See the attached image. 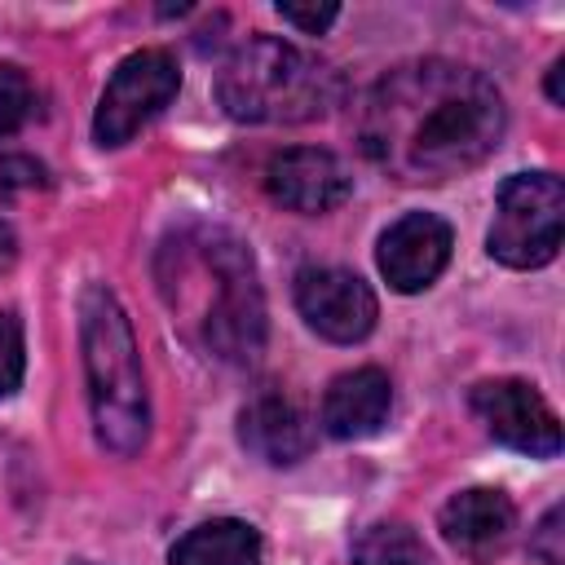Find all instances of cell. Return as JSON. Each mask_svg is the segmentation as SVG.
I'll return each instance as SVG.
<instances>
[{
	"label": "cell",
	"mask_w": 565,
	"mask_h": 565,
	"mask_svg": "<svg viewBox=\"0 0 565 565\" xmlns=\"http://www.w3.org/2000/svg\"><path fill=\"white\" fill-rule=\"evenodd\" d=\"M561 71H565V57H556L552 66H547V97L561 106L565 102V88H561Z\"/></svg>",
	"instance_id": "obj_22"
},
{
	"label": "cell",
	"mask_w": 565,
	"mask_h": 565,
	"mask_svg": "<svg viewBox=\"0 0 565 565\" xmlns=\"http://www.w3.org/2000/svg\"><path fill=\"white\" fill-rule=\"evenodd\" d=\"M168 565H265V547L247 521L216 516L185 530L168 547Z\"/></svg>",
	"instance_id": "obj_14"
},
{
	"label": "cell",
	"mask_w": 565,
	"mask_h": 565,
	"mask_svg": "<svg viewBox=\"0 0 565 565\" xmlns=\"http://www.w3.org/2000/svg\"><path fill=\"white\" fill-rule=\"evenodd\" d=\"M508 106L468 62L415 57L384 71L358 106L362 154L406 185H437L486 163L503 141Z\"/></svg>",
	"instance_id": "obj_1"
},
{
	"label": "cell",
	"mask_w": 565,
	"mask_h": 565,
	"mask_svg": "<svg viewBox=\"0 0 565 565\" xmlns=\"http://www.w3.org/2000/svg\"><path fill=\"white\" fill-rule=\"evenodd\" d=\"M353 565H437L428 543L402 521H375L353 543Z\"/></svg>",
	"instance_id": "obj_15"
},
{
	"label": "cell",
	"mask_w": 565,
	"mask_h": 565,
	"mask_svg": "<svg viewBox=\"0 0 565 565\" xmlns=\"http://www.w3.org/2000/svg\"><path fill=\"white\" fill-rule=\"evenodd\" d=\"M278 18L300 26L305 35H322L340 18V4H278Z\"/></svg>",
	"instance_id": "obj_20"
},
{
	"label": "cell",
	"mask_w": 565,
	"mask_h": 565,
	"mask_svg": "<svg viewBox=\"0 0 565 565\" xmlns=\"http://www.w3.org/2000/svg\"><path fill=\"white\" fill-rule=\"evenodd\" d=\"M565 185L556 172H512L494 194L486 247L508 269H539L561 252Z\"/></svg>",
	"instance_id": "obj_5"
},
{
	"label": "cell",
	"mask_w": 565,
	"mask_h": 565,
	"mask_svg": "<svg viewBox=\"0 0 565 565\" xmlns=\"http://www.w3.org/2000/svg\"><path fill=\"white\" fill-rule=\"evenodd\" d=\"M450 247H455V234L441 216L406 212L380 234L375 265H380V274L393 291L415 296V291H428L441 278V269L450 265Z\"/></svg>",
	"instance_id": "obj_9"
},
{
	"label": "cell",
	"mask_w": 565,
	"mask_h": 565,
	"mask_svg": "<svg viewBox=\"0 0 565 565\" xmlns=\"http://www.w3.org/2000/svg\"><path fill=\"white\" fill-rule=\"evenodd\" d=\"M35 115V84L22 66L0 62V137H13Z\"/></svg>",
	"instance_id": "obj_16"
},
{
	"label": "cell",
	"mask_w": 565,
	"mask_h": 565,
	"mask_svg": "<svg viewBox=\"0 0 565 565\" xmlns=\"http://www.w3.org/2000/svg\"><path fill=\"white\" fill-rule=\"evenodd\" d=\"M393 411V384L380 366H353L344 375L331 380V388L322 393V411L318 424L327 437L335 441H358L384 428Z\"/></svg>",
	"instance_id": "obj_13"
},
{
	"label": "cell",
	"mask_w": 565,
	"mask_h": 565,
	"mask_svg": "<svg viewBox=\"0 0 565 565\" xmlns=\"http://www.w3.org/2000/svg\"><path fill=\"white\" fill-rule=\"evenodd\" d=\"M40 185H49V172H44L40 159H31V154H0V203L18 199L26 190H40Z\"/></svg>",
	"instance_id": "obj_18"
},
{
	"label": "cell",
	"mask_w": 565,
	"mask_h": 565,
	"mask_svg": "<svg viewBox=\"0 0 565 565\" xmlns=\"http://www.w3.org/2000/svg\"><path fill=\"white\" fill-rule=\"evenodd\" d=\"M238 441L256 459H265L274 468H287V463H300L313 450V424L300 411V402L287 397L282 388H260L238 411Z\"/></svg>",
	"instance_id": "obj_11"
},
{
	"label": "cell",
	"mask_w": 565,
	"mask_h": 565,
	"mask_svg": "<svg viewBox=\"0 0 565 565\" xmlns=\"http://www.w3.org/2000/svg\"><path fill=\"white\" fill-rule=\"evenodd\" d=\"M296 309L331 344L366 340L380 318L375 291L353 269H340V265H305L296 274Z\"/></svg>",
	"instance_id": "obj_8"
},
{
	"label": "cell",
	"mask_w": 565,
	"mask_h": 565,
	"mask_svg": "<svg viewBox=\"0 0 565 565\" xmlns=\"http://www.w3.org/2000/svg\"><path fill=\"white\" fill-rule=\"evenodd\" d=\"M468 406L477 411L486 433L508 450H521L530 459L561 455V419L530 380H481L472 384Z\"/></svg>",
	"instance_id": "obj_7"
},
{
	"label": "cell",
	"mask_w": 565,
	"mask_h": 565,
	"mask_svg": "<svg viewBox=\"0 0 565 565\" xmlns=\"http://www.w3.org/2000/svg\"><path fill=\"white\" fill-rule=\"evenodd\" d=\"M565 508L561 503H552L547 508V516L539 521V530H534V539H530V552L543 561V565H565V547H561V539H565Z\"/></svg>",
	"instance_id": "obj_19"
},
{
	"label": "cell",
	"mask_w": 565,
	"mask_h": 565,
	"mask_svg": "<svg viewBox=\"0 0 565 565\" xmlns=\"http://www.w3.org/2000/svg\"><path fill=\"white\" fill-rule=\"evenodd\" d=\"M159 291L172 322L207 358L247 366L265 349V291L252 247L225 225H185L159 247Z\"/></svg>",
	"instance_id": "obj_2"
},
{
	"label": "cell",
	"mask_w": 565,
	"mask_h": 565,
	"mask_svg": "<svg viewBox=\"0 0 565 565\" xmlns=\"http://www.w3.org/2000/svg\"><path fill=\"white\" fill-rule=\"evenodd\" d=\"M265 190L274 203L305 212V216H318V212L340 207L353 194V172L344 168L340 154H331L322 146H291V150L269 159Z\"/></svg>",
	"instance_id": "obj_10"
},
{
	"label": "cell",
	"mask_w": 565,
	"mask_h": 565,
	"mask_svg": "<svg viewBox=\"0 0 565 565\" xmlns=\"http://www.w3.org/2000/svg\"><path fill=\"white\" fill-rule=\"evenodd\" d=\"M437 521H441V534L455 552H463L472 561H490L508 547V539L516 530V508L503 490L472 486V490L450 494Z\"/></svg>",
	"instance_id": "obj_12"
},
{
	"label": "cell",
	"mask_w": 565,
	"mask_h": 565,
	"mask_svg": "<svg viewBox=\"0 0 565 565\" xmlns=\"http://www.w3.org/2000/svg\"><path fill=\"white\" fill-rule=\"evenodd\" d=\"M13 260H18V234H13L9 221H0V274H4Z\"/></svg>",
	"instance_id": "obj_21"
},
{
	"label": "cell",
	"mask_w": 565,
	"mask_h": 565,
	"mask_svg": "<svg viewBox=\"0 0 565 565\" xmlns=\"http://www.w3.org/2000/svg\"><path fill=\"white\" fill-rule=\"evenodd\" d=\"M26 371V344H22V322L0 309V397H9L22 384Z\"/></svg>",
	"instance_id": "obj_17"
},
{
	"label": "cell",
	"mask_w": 565,
	"mask_h": 565,
	"mask_svg": "<svg viewBox=\"0 0 565 565\" xmlns=\"http://www.w3.org/2000/svg\"><path fill=\"white\" fill-rule=\"evenodd\" d=\"M177 93H181V66L168 49L128 53L102 88V102H97V115H93L97 146L132 141Z\"/></svg>",
	"instance_id": "obj_6"
},
{
	"label": "cell",
	"mask_w": 565,
	"mask_h": 565,
	"mask_svg": "<svg viewBox=\"0 0 565 565\" xmlns=\"http://www.w3.org/2000/svg\"><path fill=\"white\" fill-rule=\"evenodd\" d=\"M340 93L344 79L331 62L278 35H252L216 75V102L238 124H309L322 119Z\"/></svg>",
	"instance_id": "obj_3"
},
{
	"label": "cell",
	"mask_w": 565,
	"mask_h": 565,
	"mask_svg": "<svg viewBox=\"0 0 565 565\" xmlns=\"http://www.w3.org/2000/svg\"><path fill=\"white\" fill-rule=\"evenodd\" d=\"M79 349L97 441L110 455H137L150 437V397L132 322L110 287L88 282L79 296Z\"/></svg>",
	"instance_id": "obj_4"
}]
</instances>
